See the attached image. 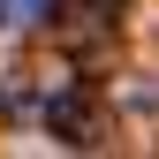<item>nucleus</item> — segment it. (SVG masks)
Wrapping results in <instances>:
<instances>
[{
	"label": "nucleus",
	"instance_id": "1",
	"mask_svg": "<svg viewBox=\"0 0 159 159\" xmlns=\"http://www.w3.org/2000/svg\"><path fill=\"white\" fill-rule=\"evenodd\" d=\"M53 15V0H0V23L8 30H23V23H46Z\"/></svg>",
	"mask_w": 159,
	"mask_h": 159
}]
</instances>
